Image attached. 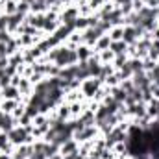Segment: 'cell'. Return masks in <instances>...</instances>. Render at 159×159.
Segmentation results:
<instances>
[{
    "label": "cell",
    "mask_w": 159,
    "mask_h": 159,
    "mask_svg": "<svg viewBox=\"0 0 159 159\" xmlns=\"http://www.w3.org/2000/svg\"><path fill=\"white\" fill-rule=\"evenodd\" d=\"M113 100H117V102L126 100V91L124 89H113Z\"/></svg>",
    "instance_id": "9"
},
{
    "label": "cell",
    "mask_w": 159,
    "mask_h": 159,
    "mask_svg": "<svg viewBox=\"0 0 159 159\" xmlns=\"http://www.w3.org/2000/svg\"><path fill=\"white\" fill-rule=\"evenodd\" d=\"M80 154L78 152H72V154H67V156H63V159H78Z\"/></svg>",
    "instance_id": "17"
},
{
    "label": "cell",
    "mask_w": 159,
    "mask_h": 159,
    "mask_svg": "<svg viewBox=\"0 0 159 159\" xmlns=\"http://www.w3.org/2000/svg\"><path fill=\"white\" fill-rule=\"evenodd\" d=\"M135 87H137V89H141L143 93H148L150 80L146 78V76H141V74H137V78H135Z\"/></svg>",
    "instance_id": "3"
},
{
    "label": "cell",
    "mask_w": 159,
    "mask_h": 159,
    "mask_svg": "<svg viewBox=\"0 0 159 159\" xmlns=\"http://www.w3.org/2000/svg\"><path fill=\"white\" fill-rule=\"evenodd\" d=\"M78 57H87V48H80Z\"/></svg>",
    "instance_id": "21"
},
{
    "label": "cell",
    "mask_w": 159,
    "mask_h": 159,
    "mask_svg": "<svg viewBox=\"0 0 159 159\" xmlns=\"http://www.w3.org/2000/svg\"><path fill=\"white\" fill-rule=\"evenodd\" d=\"M37 2H41V4H44V2H46V0H37Z\"/></svg>",
    "instance_id": "23"
},
{
    "label": "cell",
    "mask_w": 159,
    "mask_h": 159,
    "mask_svg": "<svg viewBox=\"0 0 159 159\" xmlns=\"http://www.w3.org/2000/svg\"><path fill=\"white\" fill-rule=\"evenodd\" d=\"M122 35H124V32H122V30H115V32H113V39H120Z\"/></svg>",
    "instance_id": "18"
},
{
    "label": "cell",
    "mask_w": 159,
    "mask_h": 159,
    "mask_svg": "<svg viewBox=\"0 0 159 159\" xmlns=\"http://www.w3.org/2000/svg\"><path fill=\"white\" fill-rule=\"evenodd\" d=\"M6 54H7L6 44H0V59H4V57H6Z\"/></svg>",
    "instance_id": "16"
},
{
    "label": "cell",
    "mask_w": 159,
    "mask_h": 159,
    "mask_svg": "<svg viewBox=\"0 0 159 159\" xmlns=\"http://www.w3.org/2000/svg\"><path fill=\"white\" fill-rule=\"evenodd\" d=\"M93 133H94L93 129H83L81 133H78V139H85V137H91Z\"/></svg>",
    "instance_id": "15"
},
{
    "label": "cell",
    "mask_w": 159,
    "mask_h": 159,
    "mask_svg": "<svg viewBox=\"0 0 159 159\" xmlns=\"http://www.w3.org/2000/svg\"><path fill=\"white\" fill-rule=\"evenodd\" d=\"M119 2H129V0H119Z\"/></svg>",
    "instance_id": "24"
},
{
    "label": "cell",
    "mask_w": 159,
    "mask_h": 159,
    "mask_svg": "<svg viewBox=\"0 0 159 159\" xmlns=\"http://www.w3.org/2000/svg\"><path fill=\"white\" fill-rule=\"evenodd\" d=\"M0 159H7V157H6V156H2V157H0Z\"/></svg>",
    "instance_id": "25"
},
{
    "label": "cell",
    "mask_w": 159,
    "mask_h": 159,
    "mask_svg": "<svg viewBox=\"0 0 159 159\" xmlns=\"http://www.w3.org/2000/svg\"><path fill=\"white\" fill-rule=\"evenodd\" d=\"M126 48V44L124 43H113V50L117 52V54H122V50Z\"/></svg>",
    "instance_id": "14"
},
{
    "label": "cell",
    "mask_w": 159,
    "mask_h": 159,
    "mask_svg": "<svg viewBox=\"0 0 159 159\" xmlns=\"http://www.w3.org/2000/svg\"><path fill=\"white\" fill-rule=\"evenodd\" d=\"M4 96L6 98H15L17 96V89L15 87H6L4 89Z\"/></svg>",
    "instance_id": "10"
},
{
    "label": "cell",
    "mask_w": 159,
    "mask_h": 159,
    "mask_svg": "<svg viewBox=\"0 0 159 159\" xmlns=\"http://www.w3.org/2000/svg\"><path fill=\"white\" fill-rule=\"evenodd\" d=\"M30 152H32L30 148H20V150L17 152V156H15V159H24L26 156H28V154H30Z\"/></svg>",
    "instance_id": "11"
},
{
    "label": "cell",
    "mask_w": 159,
    "mask_h": 159,
    "mask_svg": "<svg viewBox=\"0 0 159 159\" xmlns=\"http://www.w3.org/2000/svg\"><path fill=\"white\" fill-rule=\"evenodd\" d=\"M0 128H2V129H6V131L9 133V131H11V119L2 115V117H0Z\"/></svg>",
    "instance_id": "8"
},
{
    "label": "cell",
    "mask_w": 159,
    "mask_h": 159,
    "mask_svg": "<svg viewBox=\"0 0 159 159\" xmlns=\"http://www.w3.org/2000/svg\"><path fill=\"white\" fill-rule=\"evenodd\" d=\"M0 117H2V113H0Z\"/></svg>",
    "instance_id": "28"
},
{
    "label": "cell",
    "mask_w": 159,
    "mask_h": 159,
    "mask_svg": "<svg viewBox=\"0 0 159 159\" xmlns=\"http://www.w3.org/2000/svg\"><path fill=\"white\" fill-rule=\"evenodd\" d=\"M107 44H109V39H107V37H104V39L100 41V44H98V46H100V48H106Z\"/></svg>",
    "instance_id": "19"
},
{
    "label": "cell",
    "mask_w": 159,
    "mask_h": 159,
    "mask_svg": "<svg viewBox=\"0 0 159 159\" xmlns=\"http://www.w3.org/2000/svg\"><path fill=\"white\" fill-rule=\"evenodd\" d=\"M30 22L34 26H44V19L43 17H34V19H30Z\"/></svg>",
    "instance_id": "13"
},
{
    "label": "cell",
    "mask_w": 159,
    "mask_h": 159,
    "mask_svg": "<svg viewBox=\"0 0 159 159\" xmlns=\"http://www.w3.org/2000/svg\"><path fill=\"white\" fill-rule=\"evenodd\" d=\"M78 159H83V157H78Z\"/></svg>",
    "instance_id": "27"
},
{
    "label": "cell",
    "mask_w": 159,
    "mask_h": 159,
    "mask_svg": "<svg viewBox=\"0 0 159 159\" xmlns=\"http://www.w3.org/2000/svg\"><path fill=\"white\" fill-rule=\"evenodd\" d=\"M61 152H63V156H65V154H72V152H76V144H74L72 141H67V143L63 144Z\"/></svg>",
    "instance_id": "7"
},
{
    "label": "cell",
    "mask_w": 159,
    "mask_h": 159,
    "mask_svg": "<svg viewBox=\"0 0 159 159\" xmlns=\"http://www.w3.org/2000/svg\"><path fill=\"white\" fill-rule=\"evenodd\" d=\"M139 32H137V28H128V30H124V41H128V43H133L135 41V35H137Z\"/></svg>",
    "instance_id": "5"
},
{
    "label": "cell",
    "mask_w": 159,
    "mask_h": 159,
    "mask_svg": "<svg viewBox=\"0 0 159 159\" xmlns=\"http://www.w3.org/2000/svg\"><path fill=\"white\" fill-rule=\"evenodd\" d=\"M6 143H7L6 135H0V148H6Z\"/></svg>",
    "instance_id": "20"
},
{
    "label": "cell",
    "mask_w": 159,
    "mask_h": 159,
    "mask_svg": "<svg viewBox=\"0 0 159 159\" xmlns=\"http://www.w3.org/2000/svg\"><path fill=\"white\" fill-rule=\"evenodd\" d=\"M78 59V52H74V50H67V48H59V54H57V57H56V61H57V65H70V63H74Z\"/></svg>",
    "instance_id": "1"
},
{
    "label": "cell",
    "mask_w": 159,
    "mask_h": 159,
    "mask_svg": "<svg viewBox=\"0 0 159 159\" xmlns=\"http://www.w3.org/2000/svg\"><path fill=\"white\" fill-rule=\"evenodd\" d=\"M50 159H63V157H61V156H56V154H54V156H52Z\"/></svg>",
    "instance_id": "22"
},
{
    "label": "cell",
    "mask_w": 159,
    "mask_h": 159,
    "mask_svg": "<svg viewBox=\"0 0 159 159\" xmlns=\"http://www.w3.org/2000/svg\"><path fill=\"white\" fill-rule=\"evenodd\" d=\"M104 30L98 26V24H94V28H91V30H87V34H85V41H89V43H94V41L100 37V34H102Z\"/></svg>",
    "instance_id": "2"
},
{
    "label": "cell",
    "mask_w": 159,
    "mask_h": 159,
    "mask_svg": "<svg viewBox=\"0 0 159 159\" xmlns=\"http://www.w3.org/2000/svg\"><path fill=\"white\" fill-rule=\"evenodd\" d=\"M157 39H159V32H157Z\"/></svg>",
    "instance_id": "26"
},
{
    "label": "cell",
    "mask_w": 159,
    "mask_h": 159,
    "mask_svg": "<svg viewBox=\"0 0 159 159\" xmlns=\"http://www.w3.org/2000/svg\"><path fill=\"white\" fill-rule=\"evenodd\" d=\"M98 83H100V80H91V81H87V83H85V87H83V91H85L87 94H91L93 91H96V87H98Z\"/></svg>",
    "instance_id": "6"
},
{
    "label": "cell",
    "mask_w": 159,
    "mask_h": 159,
    "mask_svg": "<svg viewBox=\"0 0 159 159\" xmlns=\"http://www.w3.org/2000/svg\"><path fill=\"white\" fill-rule=\"evenodd\" d=\"M129 67H131V70H133V72H141L143 63H141V61H131V63H129Z\"/></svg>",
    "instance_id": "12"
},
{
    "label": "cell",
    "mask_w": 159,
    "mask_h": 159,
    "mask_svg": "<svg viewBox=\"0 0 159 159\" xmlns=\"http://www.w3.org/2000/svg\"><path fill=\"white\" fill-rule=\"evenodd\" d=\"M24 137H26L24 129H11V131H9V139H11V141H15V143L24 141Z\"/></svg>",
    "instance_id": "4"
}]
</instances>
